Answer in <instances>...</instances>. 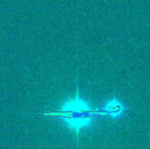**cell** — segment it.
I'll return each instance as SVG.
<instances>
[{"mask_svg":"<svg viewBox=\"0 0 150 149\" xmlns=\"http://www.w3.org/2000/svg\"><path fill=\"white\" fill-rule=\"evenodd\" d=\"M100 109L101 112H102V115H106L111 119H117L125 115L126 106L124 105V103L119 98L113 96L110 100L105 102L103 107L100 108Z\"/></svg>","mask_w":150,"mask_h":149,"instance_id":"cell-2","label":"cell"},{"mask_svg":"<svg viewBox=\"0 0 150 149\" xmlns=\"http://www.w3.org/2000/svg\"><path fill=\"white\" fill-rule=\"evenodd\" d=\"M50 114L57 117L67 129L75 132L77 141H79L80 132L91 127L94 124L95 119L102 115V112L100 108L92 107L89 102L83 99L77 88L75 97L65 100L55 112Z\"/></svg>","mask_w":150,"mask_h":149,"instance_id":"cell-1","label":"cell"}]
</instances>
